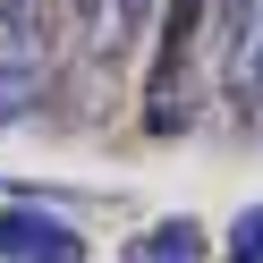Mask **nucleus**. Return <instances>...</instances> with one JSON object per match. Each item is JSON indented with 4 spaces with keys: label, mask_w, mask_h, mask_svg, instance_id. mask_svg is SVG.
<instances>
[{
    "label": "nucleus",
    "mask_w": 263,
    "mask_h": 263,
    "mask_svg": "<svg viewBox=\"0 0 263 263\" xmlns=\"http://www.w3.org/2000/svg\"><path fill=\"white\" fill-rule=\"evenodd\" d=\"M204 9L212 0H170L161 9V51H153V77H144V127L153 136H187L195 102H204V60H195Z\"/></svg>",
    "instance_id": "nucleus-1"
},
{
    "label": "nucleus",
    "mask_w": 263,
    "mask_h": 263,
    "mask_svg": "<svg viewBox=\"0 0 263 263\" xmlns=\"http://www.w3.org/2000/svg\"><path fill=\"white\" fill-rule=\"evenodd\" d=\"M0 255L9 263H85V238L68 221H51V212L17 204V212H0Z\"/></svg>",
    "instance_id": "nucleus-2"
},
{
    "label": "nucleus",
    "mask_w": 263,
    "mask_h": 263,
    "mask_svg": "<svg viewBox=\"0 0 263 263\" xmlns=\"http://www.w3.org/2000/svg\"><path fill=\"white\" fill-rule=\"evenodd\" d=\"M34 93H43V34L34 26H9L0 34V127L17 110H34Z\"/></svg>",
    "instance_id": "nucleus-3"
},
{
    "label": "nucleus",
    "mask_w": 263,
    "mask_h": 263,
    "mask_svg": "<svg viewBox=\"0 0 263 263\" xmlns=\"http://www.w3.org/2000/svg\"><path fill=\"white\" fill-rule=\"evenodd\" d=\"M229 263H263V204L229 221Z\"/></svg>",
    "instance_id": "nucleus-4"
},
{
    "label": "nucleus",
    "mask_w": 263,
    "mask_h": 263,
    "mask_svg": "<svg viewBox=\"0 0 263 263\" xmlns=\"http://www.w3.org/2000/svg\"><path fill=\"white\" fill-rule=\"evenodd\" d=\"M246 26H255V43H246V93L263 102V0H255V17H246Z\"/></svg>",
    "instance_id": "nucleus-5"
},
{
    "label": "nucleus",
    "mask_w": 263,
    "mask_h": 263,
    "mask_svg": "<svg viewBox=\"0 0 263 263\" xmlns=\"http://www.w3.org/2000/svg\"><path fill=\"white\" fill-rule=\"evenodd\" d=\"M9 26H34L43 34V0H9Z\"/></svg>",
    "instance_id": "nucleus-6"
},
{
    "label": "nucleus",
    "mask_w": 263,
    "mask_h": 263,
    "mask_svg": "<svg viewBox=\"0 0 263 263\" xmlns=\"http://www.w3.org/2000/svg\"><path fill=\"white\" fill-rule=\"evenodd\" d=\"M221 17H229V26H246V17H255V0H221Z\"/></svg>",
    "instance_id": "nucleus-7"
},
{
    "label": "nucleus",
    "mask_w": 263,
    "mask_h": 263,
    "mask_svg": "<svg viewBox=\"0 0 263 263\" xmlns=\"http://www.w3.org/2000/svg\"><path fill=\"white\" fill-rule=\"evenodd\" d=\"M68 9H93V0H68Z\"/></svg>",
    "instance_id": "nucleus-8"
}]
</instances>
